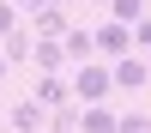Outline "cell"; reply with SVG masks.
I'll list each match as a JSON object with an SVG mask.
<instances>
[{
	"label": "cell",
	"instance_id": "9c48e42d",
	"mask_svg": "<svg viewBox=\"0 0 151 133\" xmlns=\"http://www.w3.org/2000/svg\"><path fill=\"white\" fill-rule=\"evenodd\" d=\"M0 60H6V67H24V60H30V30H24V24H12V30L0 36Z\"/></svg>",
	"mask_w": 151,
	"mask_h": 133
},
{
	"label": "cell",
	"instance_id": "6da1fadb",
	"mask_svg": "<svg viewBox=\"0 0 151 133\" xmlns=\"http://www.w3.org/2000/svg\"><path fill=\"white\" fill-rule=\"evenodd\" d=\"M67 97L73 103H109V60H73L67 67Z\"/></svg>",
	"mask_w": 151,
	"mask_h": 133
},
{
	"label": "cell",
	"instance_id": "3957f363",
	"mask_svg": "<svg viewBox=\"0 0 151 133\" xmlns=\"http://www.w3.org/2000/svg\"><path fill=\"white\" fill-rule=\"evenodd\" d=\"M151 85V60L145 55H121V60H109V91H145Z\"/></svg>",
	"mask_w": 151,
	"mask_h": 133
},
{
	"label": "cell",
	"instance_id": "7c38bea8",
	"mask_svg": "<svg viewBox=\"0 0 151 133\" xmlns=\"http://www.w3.org/2000/svg\"><path fill=\"white\" fill-rule=\"evenodd\" d=\"M145 12H151L145 0H109V18H115V24H139Z\"/></svg>",
	"mask_w": 151,
	"mask_h": 133
},
{
	"label": "cell",
	"instance_id": "8992f818",
	"mask_svg": "<svg viewBox=\"0 0 151 133\" xmlns=\"http://www.w3.org/2000/svg\"><path fill=\"white\" fill-rule=\"evenodd\" d=\"M30 67L36 73H67V55H60L55 36H30Z\"/></svg>",
	"mask_w": 151,
	"mask_h": 133
},
{
	"label": "cell",
	"instance_id": "9a60e30c",
	"mask_svg": "<svg viewBox=\"0 0 151 133\" xmlns=\"http://www.w3.org/2000/svg\"><path fill=\"white\" fill-rule=\"evenodd\" d=\"M18 18H24V12H18V6H12V0H0V36H6V30H12V24H18Z\"/></svg>",
	"mask_w": 151,
	"mask_h": 133
},
{
	"label": "cell",
	"instance_id": "8fae6325",
	"mask_svg": "<svg viewBox=\"0 0 151 133\" xmlns=\"http://www.w3.org/2000/svg\"><path fill=\"white\" fill-rule=\"evenodd\" d=\"M42 127H48V133H73V127H79V103H73V97H67V103H55Z\"/></svg>",
	"mask_w": 151,
	"mask_h": 133
},
{
	"label": "cell",
	"instance_id": "d6986e66",
	"mask_svg": "<svg viewBox=\"0 0 151 133\" xmlns=\"http://www.w3.org/2000/svg\"><path fill=\"white\" fill-rule=\"evenodd\" d=\"M91 6H109V0H91Z\"/></svg>",
	"mask_w": 151,
	"mask_h": 133
},
{
	"label": "cell",
	"instance_id": "7a4b0ae2",
	"mask_svg": "<svg viewBox=\"0 0 151 133\" xmlns=\"http://www.w3.org/2000/svg\"><path fill=\"white\" fill-rule=\"evenodd\" d=\"M91 55L97 60H121V55H133V30L127 24H115V18H103L91 30Z\"/></svg>",
	"mask_w": 151,
	"mask_h": 133
},
{
	"label": "cell",
	"instance_id": "5b68a950",
	"mask_svg": "<svg viewBox=\"0 0 151 133\" xmlns=\"http://www.w3.org/2000/svg\"><path fill=\"white\" fill-rule=\"evenodd\" d=\"M42 121H48V109L36 103V97H18V103L6 109V127H12V133H36Z\"/></svg>",
	"mask_w": 151,
	"mask_h": 133
},
{
	"label": "cell",
	"instance_id": "2e32d148",
	"mask_svg": "<svg viewBox=\"0 0 151 133\" xmlns=\"http://www.w3.org/2000/svg\"><path fill=\"white\" fill-rule=\"evenodd\" d=\"M12 6H18V12H36V6H48V0H12Z\"/></svg>",
	"mask_w": 151,
	"mask_h": 133
},
{
	"label": "cell",
	"instance_id": "ba28073f",
	"mask_svg": "<svg viewBox=\"0 0 151 133\" xmlns=\"http://www.w3.org/2000/svg\"><path fill=\"white\" fill-rule=\"evenodd\" d=\"M73 133H115V109L109 103H79V127Z\"/></svg>",
	"mask_w": 151,
	"mask_h": 133
},
{
	"label": "cell",
	"instance_id": "ac0fdd59",
	"mask_svg": "<svg viewBox=\"0 0 151 133\" xmlns=\"http://www.w3.org/2000/svg\"><path fill=\"white\" fill-rule=\"evenodd\" d=\"M6 73H12V67H6V60H0V79H6Z\"/></svg>",
	"mask_w": 151,
	"mask_h": 133
},
{
	"label": "cell",
	"instance_id": "e0dca14e",
	"mask_svg": "<svg viewBox=\"0 0 151 133\" xmlns=\"http://www.w3.org/2000/svg\"><path fill=\"white\" fill-rule=\"evenodd\" d=\"M48 6H67V12H73V6H79V0H48Z\"/></svg>",
	"mask_w": 151,
	"mask_h": 133
},
{
	"label": "cell",
	"instance_id": "4fadbf2b",
	"mask_svg": "<svg viewBox=\"0 0 151 133\" xmlns=\"http://www.w3.org/2000/svg\"><path fill=\"white\" fill-rule=\"evenodd\" d=\"M115 133H151V115L127 109V115H115Z\"/></svg>",
	"mask_w": 151,
	"mask_h": 133
},
{
	"label": "cell",
	"instance_id": "5bb4252c",
	"mask_svg": "<svg viewBox=\"0 0 151 133\" xmlns=\"http://www.w3.org/2000/svg\"><path fill=\"white\" fill-rule=\"evenodd\" d=\"M127 30H133V48H145V55H151V12H145L139 24H127Z\"/></svg>",
	"mask_w": 151,
	"mask_h": 133
},
{
	"label": "cell",
	"instance_id": "52a82bcc",
	"mask_svg": "<svg viewBox=\"0 0 151 133\" xmlns=\"http://www.w3.org/2000/svg\"><path fill=\"white\" fill-rule=\"evenodd\" d=\"M30 97H36L42 109L67 103V73H36V79H30Z\"/></svg>",
	"mask_w": 151,
	"mask_h": 133
},
{
	"label": "cell",
	"instance_id": "277c9868",
	"mask_svg": "<svg viewBox=\"0 0 151 133\" xmlns=\"http://www.w3.org/2000/svg\"><path fill=\"white\" fill-rule=\"evenodd\" d=\"M67 24H73V12H67V6H36L24 30H30V36H55V42H60V36H67Z\"/></svg>",
	"mask_w": 151,
	"mask_h": 133
},
{
	"label": "cell",
	"instance_id": "30bf717a",
	"mask_svg": "<svg viewBox=\"0 0 151 133\" xmlns=\"http://www.w3.org/2000/svg\"><path fill=\"white\" fill-rule=\"evenodd\" d=\"M60 55H67V67H73V60H91V30L67 24V36H60Z\"/></svg>",
	"mask_w": 151,
	"mask_h": 133
}]
</instances>
